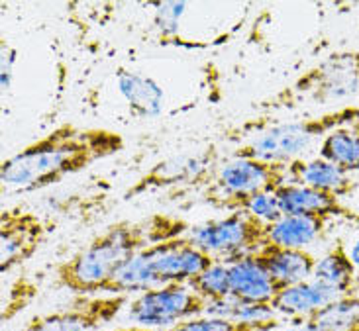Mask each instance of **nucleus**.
Instances as JSON below:
<instances>
[{
    "instance_id": "0eeeda50",
    "label": "nucleus",
    "mask_w": 359,
    "mask_h": 331,
    "mask_svg": "<svg viewBox=\"0 0 359 331\" xmlns=\"http://www.w3.org/2000/svg\"><path fill=\"white\" fill-rule=\"evenodd\" d=\"M208 302L193 293L189 284H163L137 294L128 304V318L140 328L167 330L184 320L203 316Z\"/></svg>"
},
{
    "instance_id": "20e7f679",
    "label": "nucleus",
    "mask_w": 359,
    "mask_h": 331,
    "mask_svg": "<svg viewBox=\"0 0 359 331\" xmlns=\"http://www.w3.org/2000/svg\"><path fill=\"white\" fill-rule=\"evenodd\" d=\"M359 122V104L336 108L320 116L301 118L291 122H281L273 126L259 127L253 132L252 141L240 146L233 157L259 159L271 163H291L311 149L316 139H324L330 132L344 126H353Z\"/></svg>"
},
{
    "instance_id": "f03ea898",
    "label": "nucleus",
    "mask_w": 359,
    "mask_h": 331,
    "mask_svg": "<svg viewBox=\"0 0 359 331\" xmlns=\"http://www.w3.org/2000/svg\"><path fill=\"white\" fill-rule=\"evenodd\" d=\"M193 225L173 214H149L108 225L87 247L55 267L61 288L75 296H97L124 265L146 247L191 234Z\"/></svg>"
},
{
    "instance_id": "2eb2a0df",
    "label": "nucleus",
    "mask_w": 359,
    "mask_h": 331,
    "mask_svg": "<svg viewBox=\"0 0 359 331\" xmlns=\"http://www.w3.org/2000/svg\"><path fill=\"white\" fill-rule=\"evenodd\" d=\"M289 176L294 185H304L328 192V195L338 196V198H348L355 192L358 183L351 178L350 173L341 171L330 161L316 157V159H294L289 163Z\"/></svg>"
},
{
    "instance_id": "dca6fc26",
    "label": "nucleus",
    "mask_w": 359,
    "mask_h": 331,
    "mask_svg": "<svg viewBox=\"0 0 359 331\" xmlns=\"http://www.w3.org/2000/svg\"><path fill=\"white\" fill-rule=\"evenodd\" d=\"M118 92L126 100L130 114L136 118H156L165 108V92L156 78L140 71L120 69L116 75Z\"/></svg>"
},
{
    "instance_id": "4468645a",
    "label": "nucleus",
    "mask_w": 359,
    "mask_h": 331,
    "mask_svg": "<svg viewBox=\"0 0 359 331\" xmlns=\"http://www.w3.org/2000/svg\"><path fill=\"white\" fill-rule=\"evenodd\" d=\"M252 255L271 274L273 281L279 284V288L311 281L316 267V257L306 249L281 247L271 241H267L262 249H257Z\"/></svg>"
},
{
    "instance_id": "a878e982",
    "label": "nucleus",
    "mask_w": 359,
    "mask_h": 331,
    "mask_svg": "<svg viewBox=\"0 0 359 331\" xmlns=\"http://www.w3.org/2000/svg\"><path fill=\"white\" fill-rule=\"evenodd\" d=\"M0 77H2V90L6 92L12 83V75H14V63H16V49L10 45L6 39H2L0 43Z\"/></svg>"
},
{
    "instance_id": "393cba45",
    "label": "nucleus",
    "mask_w": 359,
    "mask_h": 331,
    "mask_svg": "<svg viewBox=\"0 0 359 331\" xmlns=\"http://www.w3.org/2000/svg\"><path fill=\"white\" fill-rule=\"evenodd\" d=\"M184 2H165L157 10L156 24L163 29V34H173L179 24V18L184 14Z\"/></svg>"
},
{
    "instance_id": "f8f14e48",
    "label": "nucleus",
    "mask_w": 359,
    "mask_h": 331,
    "mask_svg": "<svg viewBox=\"0 0 359 331\" xmlns=\"http://www.w3.org/2000/svg\"><path fill=\"white\" fill-rule=\"evenodd\" d=\"M273 195L277 196L283 216H318V218H328V220L341 218L350 222L359 220V216L350 206L344 204L338 196L322 192L311 186L287 183L279 186Z\"/></svg>"
},
{
    "instance_id": "cd10ccee",
    "label": "nucleus",
    "mask_w": 359,
    "mask_h": 331,
    "mask_svg": "<svg viewBox=\"0 0 359 331\" xmlns=\"http://www.w3.org/2000/svg\"><path fill=\"white\" fill-rule=\"evenodd\" d=\"M353 127H355V129H358V132H359V122H358V124H353Z\"/></svg>"
},
{
    "instance_id": "bb28decb",
    "label": "nucleus",
    "mask_w": 359,
    "mask_h": 331,
    "mask_svg": "<svg viewBox=\"0 0 359 331\" xmlns=\"http://www.w3.org/2000/svg\"><path fill=\"white\" fill-rule=\"evenodd\" d=\"M348 253H350L351 263H353V267H355V271L359 274V235L351 241L350 247H348Z\"/></svg>"
},
{
    "instance_id": "9b49d317",
    "label": "nucleus",
    "mask_w": 359,
    "mask_h": 331,
    "mask_svg": "<svg viewBox=\"0 0 359 331\" xmlns=\"http://www.w3.org/2000/svg\"><path fill=\"white\" fill-rule=\"evenodd\" d=\"M218 259L206 253L189 235L156 245L154 279L157 286L189 284L194 276L210 269Z\"/></svg>"
},
{
    "instance_id": "f257e3e1",
    "label": "nucleus",
    "mask_w": 359,
    "mask_h": 331,
    "mask_svg": "<svg viewBox=\"0 0 359 331\" xmlns=\"http://www.w3.org/2000/svg\"><path fill=\"white\" fill-rule=\"evenodd\" d=\"M124 147L120 132L63 122L6 157L0 165V183L14 192H36L118 155Z\"/></svg>"
},
{
    "instance_id": "1a4fd4ad",
    "label": "nucleus",
    "mask_w": 359,
    "mask_h": 331,
    "mask_svg": "<svg viewBox=\"0 0 359 331\" xmlns=\"http://www.w3.org/2000/svg\"><path fill=\"white\" fill-rule=\"evenodd\" d=\"M49 234V224L34 210L10 206L0 212V273L28 263Z\"/></svg>"
},
{
    "instance_id": "aec40b11",
    "label": "nucleus",
    "mask_w": 359,
    "mask_h": 331,
    "mask_svg": "<svg viewBox=\"0 0 359 331\" xmlns=\"http://www.w3.org/2000/svg\"><path fill=\"white\" fill-rule=\"evenodd\" d=\"M301 331H359V293L338 296L302 320Z\"/></svg>"
},
{
    "instance_id": "f3484780",
    "label": "nucleus",
    "mask_w": 359,
    "mask_h": 331,
    "mask_svg": "<svg viewBox=\"0 0 359 331\" xmlns=\"http://www.w3.org/2000/svg\"><path fill=\"white\" fill-rule=\"evenodd\" d=\"M338 298V294L332 293L330 288L322 286L314 279L304 283L285 286L275 294L271 300V310L275 314H281L287 318L306 320L309 316L318 312L320 308L328 306Z\"/></svg>"
},
{
    "instance_id": "412c9836",
    "label": "nucleus",
    "mask_w": 359,
    "mask_h": 331,
    "mask_svg": "<svg viewBox=\"0 0 359 331\" xmlns=\"http://www.w3.org/2000/svg\"><path fill=\"white\" fill-rule=\"evenodd\" d=\"M281 328L279 318L265 320H233L224 316H196L191 320L179 322L167 330H149V328H120L114 331H275Z\"/></svg>"
},
{
    "instance_id": "6e6552de",
    "label": "nucleus",
    "mask_w": 359,
    "mask_h": 331,
    "mask_svg": "<svg viewBox=\"0 0 359 331\" xmlns=\"http://www.w3.org/2000/svg\"><path fill=\"white\" fill-rule=\"evenodd\" d=\"M287 183H291L289 163L232 157L218 169L214 181L208 185L206 200L214 204L218 200H226L233 196L275 192L279 186Z\"/></svg>"
},
{
    "instance_id": "b1692460",
    "label": "nucleus",
    "mask_w": 359,
    "mask_h": 331,
    "mask_svg": "<svg viewBox=\"0 0 359 331\" xmlns=\"http://www.w3.org/2000/svg\"><path fill=\"white\" fill-rule=\"evenodd\" d=\"M216 208L222 210H230V212H248V214L257 216L259 220L273 224L283 216L277 196L273 192H255V195L248 196H233V198H226V200H218L214 202Z\"/></svg>"
},
{
    "instance_id": "423d86ee",
    "label": "nucleus",
    "mask_w": 359,
    "mask_h": 331,
    "mask_svg": "<svg viewBox=\"0 0 359 331\" xmlns=\"http://www.w3.org/2000/svg\"><path fill=\"white\" fill-rule=\"evenodd\" d=\"M218 173V151L214 147L203 151H187L177 155L165 157L147 169L136 183L128 186L122 198L134 200L140 196L154 192V190H165L181 185H210Z\"/></svg>"
},
{
    "instance_id": "ddd939ff",
    "label": "nucleus",
    "mask_w": 359,
    "mask_h": 331,
    "mask_svg": "<svg viewBox=\"0 0 359 331\" xmlns=\"http://www.w3.org/2000/svg\"><path fill=\"white\" fill-rule=\"evenodd\" d=\"M230 269L233 302L248 306H271L275 294L279 293V284L253 255H240L224 261Z\"/></svg>"
},
{
    "instance_id": "9d476101",
    "label": "nucleus",
    "mask_w": 359,
    "mask_h": 331,
    "mask_svg": "<svg viewBox=\"0 0 359 331\" xmlns=\"http://www.w3.org/2000/svg\"><path fill=\"white\" fill-rule=\"evenodd\" d=\"M128 306V296H79L55 312L34 316L20 331H97Z\"/></svg>"
},
{
    "instance_id": "4be33fe9",
    "label": "nucleus",
    "mask_w": 359,
    "mask_h": 331,
    "mask_svg": "<svg viewBox=\"0 0 359 331\" xmlns=\"http://www.w3.org/2000/svg\"><path fill=\"white\" fill-rule=\"evenodd\" d=\"M318 157L340 167L346 173L359 171V132L353 126H344L330 132L318 146Z\"/></svg>"
},
{
    "instance_id": "5701e85b",
    "label": "nucleus",
    "mask_w": 359,
    "mask_h": 331,
    "mask_svg": "<svg viewBox=\"0 0 359 331\" xmlns=\"http://www.w3.org/2000/svg\"><path fill=\"white\" fill-rule=\"evenodd\" d=\"M189 286L193 288L194 294H198L203 300H206L208 306L226 302L232 296L230 269H228V265L224 263V261H216L203 274L194 276L193 281L189 283Z\"/></svg>"
},
{
    "instance_id": "a211bd4d",
    "label": "nucleus",
    "mask_w": 359,
    "mask_h": 331,
    "mask_svg": "<svg viewBox=\"0 0 359 331\" xmlns=\"http://www.w3.org/2000/svg\"><path fill=\"white\" fill-rule=\"evenodd\" d=\"M312 279L322 286L330 288L332 293H336L338 296L353 293L358 271L351 263L348 247L344 244H336L322 255L320 259H316Z\"/></svg>"
},
{
    "instance_id": "6ab92c4d",
    "label": "nucleus",
    "mask_w": 359,
    "mask_h": 331,
    "mask_svg": "<svg viewBox=\"0 0 359 331\" xmlns=\"http://www.w3.org/2000/svg\"><path fill=\"white\" fill-rule=\"evenodd\" d=\"M328 224V218L318 216H281L269 224V241L281 247L304 249L324 235Z\"/></svg>"
},
{
    "instance_id": "7ed1b4c3",
    "label": "nucleus",
    "mask_w": 359,
    "mask_h": 331,
    "mask_svg": "<svg viewBox=\"0 0 359 331\" xmlns=\"http://www.w3.org/2000/svg\"><path fill=\"white\" fill-rule=\"evenodd\" d=\"M359 94V49L332 53L306 69L291 85L263 100V112H279L314 104L330 106Z\"/></svg>"
},
{
    "instance_id": "39448f33",
    "label": "nucleus",
    "mask_w": 359,
    "mask_h": 331,
    "mask_svg": "<svg viewBox=\"0 0 359 331\" xmlns=\"http://www.w3.org/2000/svg\"><path fill=\"white\" fill-rule=\"evenodd\" d=\"M189 237L218 261H228L262 249L269 241V224L248 212H230L193 227Z\"/></svg>"
}]
</instances>
